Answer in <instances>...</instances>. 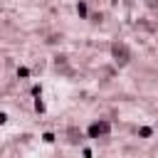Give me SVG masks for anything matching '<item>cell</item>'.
Returning a JSON list of instances; mask_svg holds the SVG:
<instances>
[{
	"label": "cell",
	"mask_w": 158,
	"mask_h": 158,
	"mask_svg": "<svg viewBox=\"0 0 158 158\" xmlns=\"http://www.w3.org/2000/svg\"><path fill=\"white\" fill-rule=\"evenodd\" d=\"M111 57H114V62H116L118 67H126V64L131 62V49H128L123 42H114V44H111Z\"/></svg>",
	"instance_id": "cell-2"
},
{
	"label": "cell",
	"mask_w": 158,
	"mask_h": 158,
	"mask_svg": "<svg viewBox=\"0 0 158 158\" xmlns=\"http://www.w3.org/2000/svg\"><path fill=\"white\" fill-rule=\"evenodd\" d=\"M35 111H40V114H44V101H42L40 96L35 99Z\"/></svg>",
	"instance_id": "cell-6"
},
{
	"label": "cell",
	"mask_w": 158,
	"mask_h": 158,
	"mask_svg": "<svg viewBox=\"0 0 158 158\" xmlns=\"http://www.w3.org/2000/svg\"><path fill=\"white\" fill-rule=\"evenodd\" d=\"M42 141H44V143H54V133H49V131H47V133L42 136Z\"/></svg>",
	"instance_id": "cell-7"
},
{
	"label": "cell",
	"mask_w": 158,
	"mask_h": 158,
	"mask_svg": "<svg viewBox=\"0 0 158 158\" xmlns=\"http://www.w3.org/2000/svg\"><path fill=\"white\" fill-rule=\"evenodd\" d=\"M138 136H141V138H151V136H153V128H151V126H141V128H138Z\"/></svg>",
	"instance_id": "cell-4"
},
{
	"label": "cell",
	"mask_w": 158,
	"mask_h": 158,
	"mask_svg": "<svg viewBox=\"0 0 158 158\" xmlns=\"http://www.w3.org/2000/svg\"><path fill=\"white\" fill-rule=\"evenodd\" d=\"M40 94H42V86L35 84V86H32V96H40Z\"/></svg>",
	"instance_id": "cell-8"
},
{
	"label": "cell",
	"mask_w": 158,
	"mask_h": 158,
	"mask_svg": "<svg viewBox=\"0 0 158 158\" xmlns=\"http://www.w3.org/2000/svg\"><path fill=\"white\" fill-rule=\"evenodd\" d=\"M2 123H7V114H5V111H0V126H2Z\"/></svg>",
	"instance_id": "cell-9"
},
{
	"label": "cell",
	"mask_w": 158,
	"mask_h": 158,
	"mask_svg": "<svg viewBox=\"0 0 158 158\" xmlns=\"http://www.w3.org/2000/svg\"><path fill=\"white\" fill-rule=\"evenodd\" d=\"M86 12H89V10H86V2L79 0V2H77V15H79V17H86Z\"/></svg>",
	"instance_id": "cell-3"
},
{
	"label": "cell",
	"mask_w": 158,
	"mask_h": 158,
	"mask_svg": "<svg viewBox=\"0 0 158 158\" xmlns=\"http://www.w3.org/2000/svg\"><path fill=\"white\" fill-rule=\"evenodd\" d=\"M17 77H20V79H27V77H30V69H27V67H17Z\"/></svg>",
	"instance_id": "cell-5"
},
{
	"label": "cell",
	"mask_w": 158,
	"mask_h": 158,
	"mask_svg": "<svg viewBox=\"0 0 158 158\" xmlns=\"http://www.w3.org/2000/svg\"><path fill=\"white\" fill-rule=\"evenodd\" d=\"M109 133H111V121H106V118H99V121L86 126V136L89 138H104Z\"/></svg>",
	"instance_id": "cell-1"
}]
</instances>
